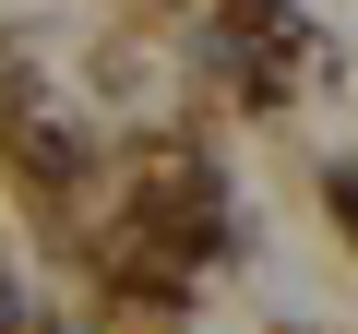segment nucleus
<instances>
[{
  "label": "nucleus",
  "instance_id": "1",
  "mask_svg": "<svg viewBox=\"0 0 358 334\" xmlns=\"http://www.w3.org/2000/svg\"><path fill=\"white\" fill-rule=\"evenodd\" d=\"M346 215H358V180H346Z\"/></svg>",
  "mask_w": 358,
  "mask_h": 334
}]
</instances>
